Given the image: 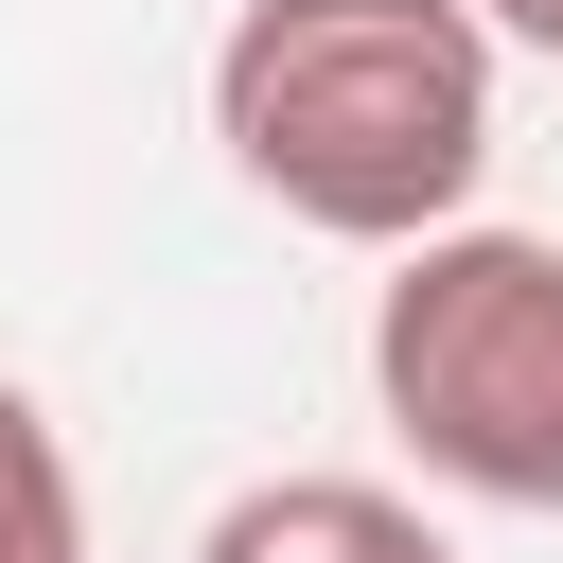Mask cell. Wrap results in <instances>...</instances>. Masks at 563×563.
<instances>
[{
  "label": "cell",
  "instance_id": "5",
  "mask_svg": "<svg viewBox=\"0 0 563 563\" xmlns=\"http://www.w3.org/2000/svg\"><path fill=\"white\" fill-rule=\"evenodd\" d=\"M475 18H493L510 53H563V0H475Z\"/></svg>",
  "mask_w": 563,
  "mask_h": 563
},
{
  "label": "cell",
  "instance_id": "3",
  "mask_svg": "<svg viewBox=\"0 0 563 563\" xmlns=\"http://www.w3.org/2000/svg\"><path fill=\"white\" fill-rule=\"evenodd\" d=\"M194 563H457V545H440L422 493H387V475H246V493L194 528Z\"/></svg>",
  "mask_w": 563,
  "mask_h": 563
},
{
  "label": "cell",
  "instance_id": "1",
  "mask_svg": "<svg viewBox=\"0 0 563 563\" xmlns=\"http://www.w3.org/2000/svg\"><path fill=\"white\" fill-rule=\"evenodd\" d=\"M493 18L475 0H246L211 35V141L264 211L334 246H422L493 176Z\"/></svg>",
  "mask_w": 563,
  "mask_h": 563
},
{
  "label": "cell",
  "instance_id": "4",
  "mask_svg": "<svg viewBox=\"0 0 563 563\" xmlns=\"http://www.w3.org/2000/svg\"><path fill=\"white\" fill-rule=\"evenodd\" d=\"M0 563H88V475L18 369H0Z\"/></svg>",
  "mask_w": 563,
  "mask_h": 563
},
{
  "label": "cell",
  "instance_id": "2",
  "mask_svg": "<svg viewBox=\"0 0 563 563\" xmlns=\"http://www.w3.org/2000/svg\"><path fill=\"white\" fill-rule=\"evenodd\" d=\"M387 440L475 510H563V246L545 229H422L369 299Z\"/></svg>",
  "mask_w": 563,
  "mask_h": 563
}]
</instances>
